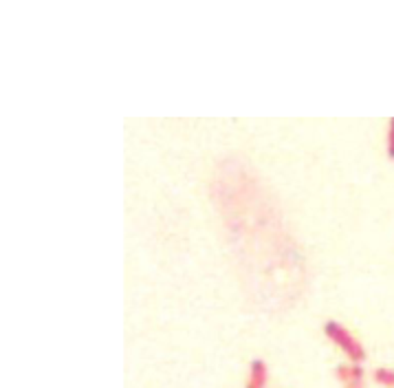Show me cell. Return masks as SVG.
<instances>
[{"label": "cell", "instance_id": "cell-5", "mask_svg": "<svg viewBox=\"0 0 394 388\" xmlns=\"http://www.w3.org/2000/svg\"><path fill=\"white\" fill-rule=\"evenodd\" d=\"M388 154L394 159V118L390 120V133H388Z\"/></svg>", "mask_w": 394, "mask_h": 388}, {"label": "cell", "instance_id": "cell-3", "mask_svg": "<svg viewBox=\"0 0 394 388\" xmlns=\"http://www.w3.org/2000/svg\"><path fill=\"white\" fill-rule=\"evenodd\" d=\"M266 380H269V371H266V364L262 359H253L249 366V382L245 388H264Z\"/></svg>", "mask_w": 394, "mask_h": 388}, {"label": "cell", "instance_id": "cell-4", "mask_svg": "<svg viewBox=\"0 0 394 388\" xmlns=\"http://www.w3.org/2000/svg\"><path fill=\"white\" fill-rule=\"evenodd\" d=\"M375 382L381 384V386L394 388V371H390V369H377L375 371Z\"/></svg>", "mask_w": 394, "mask_h": 388}, {"label": "cell", "instance_id": "cell-2", "mask_svg": "<svg viewBox=\"0 0 394 388\" xmlns=\"http://www.w3.org/2000/svg\"><path fill=\"white\" fill-rule=\"evenodd\" d=\"M337 380L344 384V388H361L363 386V369L359 364H339L337 366Z\"/></svg>", "mask_w": 394, "mask_h": 388}, {"label": "cell", "instance_id": "cell-1", "mask_svg": "<svg viewBox=\"0 0 394 388\" xmlns=\"http://www.w3.org/2000/svg\"><path fill=\"white\" fill-rule=\"evenodd\" d=\"M324 333L330 338V342H335L341 351H344V355H348V362H352V364H361L366 359V351H363L361 342L354 338L348 329L341 327L339 322L328 320L324 325Z\"/></svg>", "mask_w": 394, "mask_h": 388}]
</instances>
